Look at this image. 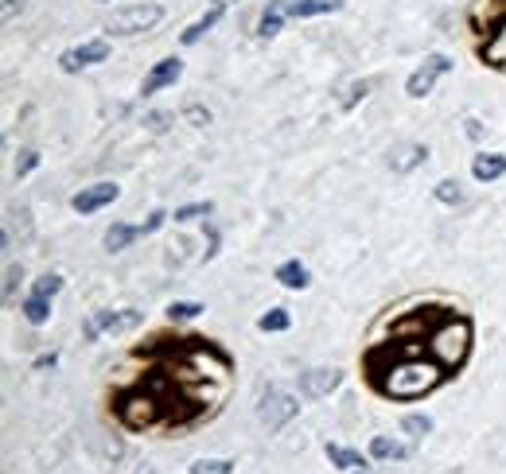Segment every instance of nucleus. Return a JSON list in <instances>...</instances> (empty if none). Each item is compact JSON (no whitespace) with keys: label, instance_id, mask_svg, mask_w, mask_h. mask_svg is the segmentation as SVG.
I'll list each match as a JSON object with an SVG mask.
<instances>
[{"label":"nucleus","instance_id":"obj_1","mask_svg":"<svg viewBox=\"0 0 506 474\" xmlns=\"http://www.w3.org/2000/svg\"><path fill=\"white\" fill-rule=\"evenodd\" d=\"M444 381V365L433 354H401L378 374V389L394 401H417Z\"/></svg>","mask_w":506,"mask_h":474},{"label":"nucleus","instance_id":"obj_29","mask_svg":"<svg viewBox=\"0 0 506 474\" xmlns=\"http://www.w3.org/2000/svg\"><path fill=\"white\" fill-rule=\"evenodd\" d=\"M401 431H409V436H428V431H433V420H428L425 412H409L406 420H401Z\"/></svg>","mask_w":506,"mask_h":474},{"label":"nucleus","instance_id":"obj_40","mask_svg":"<svg viewBox=\"0 0 506 474\" xmlns=\"http://www.w3.org/2000/svg\"><path fill=\"white\" fill-rule=\"evenodd\" d=\"M350 474H374V470H370V467H362V470H350Z\"/></svg>","mask_w":506,"mask_h":474},{"label":"nucleus","instance_id":"obj_4","mask_svg":"<svg viewBox=\"0 0 506 474\" xmlns=\"http://www.w3.org/2000/svg\"><path fill=\"white\" fill-rule=\"evenodd\" d=\"M296 412H301V401L292 397L289 389L281 385H265L262 389V404H257V416H262V424L269 431H281L289 420H296Z\"/></svg>","mask_w":506,"mask_h":474},{"label":"nucleus","instance_id":"obj_15","mask_svg":"<svg viewBox=\"0 0 506 474\" xmlns=\"http://www.w3.org/2000/svg\"><path fill=\"white\" fill-rule=\"evenodd\" d=\"M472 175L479 183H495L506 175V156L502 152H487V156H475L472 160Z\"/></svg>","mask_w":506,"mask_h":474},{"label":"nucleus","instance_id":"obj_16","mask_svg":"<svg viewBox=\"0 0 506 474\" xmlns=\"http://www.w3.org/2000/svg\"><path fill=\"white\" fill-rule=\"evenodd\" d=\"M343 0H289V16L292 20H311V16H328V12H339Z\"/></svg>","mask_w":506,"mask_h":474},{"label":"nucleus","instance_id":"obj_9","mask_svg":"<svg viewBox=\"0 0 506 474\" xmlns=\"http://www.w3.org/2000/svg\"><path fill=\"white\" fill-rule=\"evenodd\" d=\"M121 420L129 428H145V424H156V416H160V404H156V397H148V393H133V397L121 401Z\"/></svg>","mask_w":506,"mask_h":474},{"label":"nucleus","instance_id":"obj_6","mask_svg":"<svg viewBox=\"0 0 506 474\" xmlns=\"http://www.w3.org/2000/svg\"><path fill=\"white\" fill-rule=\"evenodd\" d=\"M448 71H452V59H448V55H428L421 67L409 74L406 94H409V98H428V94L436 90V82H440V78H444Z\"/></svg>","mask_w":506,"mask_h":474},{"label":"nucleus","instance_id":"obj_20","mask_svg":"<svg viewBox=\"0 0 506 474\" xmlns=\"http://www.w3.org/2000/svg\"><path fill=\"white\" fill-rule=\"evenodd\" d=\"M140 237V226H129V222H113V226L106 230V249L110 253H121V249H129Z\"/></svg>","mask_w":506,"mask_h":474},{"label":"nucleus","instance_id":"obj_37","mask_svg":"<svg viewBox=\"0 0 506 474\" xmlns=\"http://www.w3.org/2000/svg\"><path fill=\"white\" fill-rule=\"evenodd\" d=\"M55 365H59V354H55V350H51V354H39V358H35V370H55Z\"/></svg>","mask_w":506,"mask_h":474},{"label":"nucleus","instance_id":"obj_11","mask_svg":"<svg viewBox=\"0 0 506 474\" xmlns=\"http://www.w3.org/2000/svg\"><path fill=\"white\" fill-rule=\"evenodd\" d=\"M179 78H184V62H179L176 55H172V59H160V62H156V67L145 74V82H140V94L152 98V94H160V90L176 86Z\"/></svg>","mask_w":506,"mask_h":474},{"label":"nucleus","instance_id":"obj_19","mask_svg":"<svg viewBox=\"0 0 506 474\" xmlns=\"http://www.w3.org/2000/svg\"><path fill=\"white\" fill-rule=\"evenodd\" d=\"M277 280L289 288V292H304V288L311 284V272H308V265H301V261H284V265L277 269Z\"/></svg>","mask_w":506,"mask_h":474},{"label":"nucleus","instance_id":"obj_12","mask_svg":"<svg viewBox=\"0 0 506 474\" xmlns=\"http://www.w3.org/2000/svg\"><path fill=\"white\" fill-rule=\"evenodd\" d=\"M428 160V148L425 144H394V148H389V171H394V175H409V171H417L421 164Z\"/></svg>","mask_w":506,"mask_h":474},{"label":"nucleus","instance_id":"obj_17","mask_svg":"<svg viewBox=\"0 0 506 474\" xmlns=\"http://www.w3.org/2000/svg\"><path fill=\"white\" fill-rule=\"evenodd\" d=\"M370 455L382 459V463H397V459H409L413 447L401 443V440H389V436H374L370 440Z\"/></svg>","mask_w":506,"mask_h":474},{"label":"nucleus","instance_id":"obj_30","mask_svg":"<svg viewBox=\"0 0 506 474\" xmlns=\"http://www.w3.org/2000/svg\"><path fill=\"white\" fill-rule=\"evenodd\" d=\"M370 94V82H350V90L339 98V109H355L358 98H367Z\"/></svg>","mask_w":506,"mask_h":474},{"label":"nucleus","instance_id":"obj_28","mask_svg":"<svg viewBox=\"0 0 506 474\" xmlns=\"http://www.w3.org/2000/svg\"><path fill=\"white\" fill-rule=\"evenodd\" d=\"M211 214H215L211 199H206V203H187V206L176 210V222H195V218H211Z\"/></svg>","mask_w":506,"mask_h":474},{"label":"nucleus","instance_id":"obj_38","mask_svg":"<svg viewBox=\"0 0 506 474\" xmlns=\"http://www.w3.org/2000/svg\"><path fill=\"white\" fill-rule=\"evenodd\" d=\"M16 12H24V0H5V12H0V16H5V24H12Z\"/></svg>","mask_w":506,"mask_h":474},{"label":"nucleus","instance_id":"obj_8","mask_svg":"<svg viewBox=\"0 0 506 474\" xmlns=\"http://www.w3.org/2000/svg\"><path fill=\"white\" fill-rule=\"evenodd\" d=\"M301 397H308V401H320V397H331L335 389L343 385V374L335 370V365H316V370H308V374H301Z\"/></svg>","mask_w":506,"mask_h":474},{"label":"nucleus","instance_id":"obj_27","mask_svg":"<svg viewBox=\"0 0 506 474\" xmlns=\"http://www.w3.org/2000/svg\"><path fill=\"white\" fill-rule=\"evenodd\" d=\"M191 474H234V463L230 459H195Z\"/></svg>","mask_w":506,"mask_h":474},{"label":"nucleus","instance_id":"obj_14","mask_svg":"<svg viewBox=\"0 0 506 474\" xmlns=\"http://www.w3.org/2000/svg\"><path fill=\"white\" fill-rule=\"evenodd\" d=\"M284 20H289V0H269V8L262 12V20H257V35L272 39L284 28Z\"/></svg>","mask_w":506,"mask_h":474},{"label":"nucleus","instance_id":"obj_34","mask_svg":"<svg viewBox=\"0 0 506 474\" xmlns=\"http://www.w3.org/2000/svg\"><path fill=\"white\" fill-rule=\"evenodd\" d=\"M167 125H172V113H148V117H145V128H148V133H167Z\"/></svg>","mask_w":506,"mask_h":474},{"label":"nucleus","instance_id":"obj_35","mask_svg":"<svg viewBox=\"0 0 506 474\" xmlns=\"http://www.w3.org/2000/svg\"><path fill=\"white\" fill-rule=\"evenodd\" d=\"M164 222H167V214H164V210H152V214H148L145 222H140V237H148V233H156V230L164 226Z\"/></svg>","mask_w":506,"mask_h":474},{"label":"nucleus","instance_id":"obj_7","mask_svg":"<svg viewBox=\"0 0 506 474\" xmlns=\"http://www.w3.org/2000/svg\"><path fill=\"white\" fill-rule=\"evenodd\" d=\"M106 59H110V43H106V39H86V43L62 51L59 67L67 71V74H78V71H86V67H98V62H106Z\"/></svg>","mask_w":506,"mask_h":474},{"label":"nucleus","instance_id":"obj_24","mask_svg":"<svg viewBox=\"0 0 506 474\" xmlns=\"http://www.w3.org/2000/svg\"><path fill=\"white\" fill-rule=\"evenodd\" d=\"M206 308L195 304V299H176V304H167V319L172 323H187V319H199Z\"/></svg>","mask_w":506,"mask_h":474},{"label":"nucleus","instance_id":"obj_13","mask_svg":"<svg viewBox=\"0 0 506 474\" xmlns=\"http://www.w3.org/2000/svg\"><path fill=\"white\" fill-rule=\"evenodd\" d=\"M479 59H483L487 67H506V16L491 24L483 47H479Z\"/></svg>","mask_w":506,"mask_h":474},{"label":"nucleus","instance_id":"obj_23","mask_svg":"<svg viewBox=\"0 0 506 474\" xmlns=\"http://www.w3.org/2000/svg\"><path fill=\"white\" fill-rule=\"evenodd\" d=\"M20 311H24V319H28L32 327H43V323L51 319V299H43V296H28Z\"/></svg>","mask_w":506,"mask_h":474},{"label":"nucleus","instance_id":"obj_25","mask_svg":"<svg viewBox=\"0 0 506 474\" xmlns=\"http://www.w3.org/2000/svg\"><path fill=\"white\" fill-rule=\"evenodd\" d=\"M433 194H436V203H444V206H460L463 203V187L456 179H440L433 187Z\"/></svg>","mask_w":506,"mask_h":474},{"label":"nucleus","instance_id":"obj_31","mask_svg":"<svg viewBox=\"0 0 506 474\" xmlns=\"http://www.w3.org/2000/svg\"><path fill=\"white\" fill-rule=\"evenodd\" d=\"M35 167H39V152H35V148H24V152L16 156V179H24V175H32Z\"/></svg>","mask_w":506,"mask_h":474},{"label":"nucleus","instance_id":"obj_10","mask_svg":"<svg viewBox=\"0 0 506 474\" xmlns=\"http://www.w3.org/2000/svg\"><path fill=\"white\" fill-rule=\"evenodd\" d=\"M121 199V187L117 183H94V187H82L71 199V206L78 210V214H94V210H101V206H110V203H117Z\"/></svg>","mask_w":506,"mask_h":474},{"label":"nucleus","instance_id":"obj_3","mask_svg":"<svg viewBox=\"0 0 506 474\" xmlns=\"http://www.w3.org/2000/svg\"><path fill=\"white\" fill-rule=\"evenodd\" d=\"M164 20V8L145 0V5H125V8H113L110 20H106V35H117V39H129V35H140L156 28Z\"/></svg>","mask_w":506,"mask_h":474},{"label":"nucleus","instance_id":"obj_2","mask_svg":"<svg viewBox=\"0 0 506 474\" xmlns=\"http://www.w3.org/2000/svg\"><path fill=\"white\" fill-rule=\"evenodd\" d=\"M428 354L444 365V370H456V365H463L467 350H472V323L463 319V315H456V319H444L436 327L433 335H428Z\"/></svg>","mask_w":506,"mask_h":474},{"label":"nucleus","instance_id":"obj_21","mask_svg":"<svg viewBox=\"0 0 506 474\" xmlns=\"http://www.w3.org/2000/svg\"><path fill=\"white\" fill-rule=\"evenodd\" d=\"M323 455L331 459V467H339V470H347V474L367 467V459H362L358 451H350V447H339V443H328V447H323Z\"/></svg>","mask_w":506,"mask_h":474},{"label":"nucleus","instance_id":"obj_36","mask_svg":"<svg viewBox=\"0 0 506 474\" xmlns=\"http://www.w3.org/2000/svg\"><path fill=\"white\" fill-rule=\"evenodd\" d=\"M463 133L472 137V140H483L487 128H483V121H475V117H463Z\"/></svg>","mask_w":506,"mask_h":474},{"label":"nucleus","instance_id":"obj_5","mask_svg":"<svg viewBox=\"0 0 506 474\" xmlns=\"http://www.w3.org/2000/svg\"><path fill=\"white\" fill-rule=\"evenodd\" d=\"M140 323H145V311H137V308L98 311L94 319H90V323L82 327V335H86V342H94L98 335H129V331H137Z\"/></svg>","mask_w":506,"mask_h":474},{"label":"nucleus","instance_id":"obj_39","mask_svg":"<svg viewBox=\"0 0 506 474\" xmlns=\"http://www.w3.org/2000/svg\"><path fill=\"white\" fill-rule=\"evenodd\" d=\"M218 253V230L211 226V233H206V257H215Z\"/></svg>","mask_w":506,"mask_h":474},{"label":"nucleus","instance_id":"obj_42","mask_svg":"<svg viewBox=\"0 0 506 474\" xmlns=\"http://www.w3.org/2000/svg\"><path fill=\"white\" fill-rule=\"evenodd\" d=\"M94 5H110V0H94Z\"/></svg>","mask_w":506,"mask_h":474},{"label":"nucleus","instance_id":"obj_32","mask_svg":"<svg viewBox=\"0 0 506 474\" xmlns=\"http://www.w3.org/2000/svg\"><path fill=\"white\" fill-rule=\"evenodd\" d=\"M184 117L195 125V128H203V125H211V109H206V105H187L184 109Z\"/></svg>","mask_w":506,"mask_h":474},{"label":"nucleus","instance_id":"obj_41","mask_svg":"<svg viewBox=\"0 0 506 474\" xmlns=\"http://www.w3.org/2000/svg\"><path fill=\"white\" fill-rule=\"evenodd\" d=\"M215 5H223V8H230V5H234V0H215Z\"/></svg>","mask_w":506,"mask_h":474},{"label":"nucleus","instance_id":"obj_22","mask_svg":"<svg viewBox=\"0 0 506 474\" xmlns=\"http://www.w3.org/2000/svg\"><path fill=\"white\" fill-rule=\"evenodd\" d=\"M289 327H292L289 308H269L262 319H257V331H265V335H281V331H289Z\"/></svg>","mask_w":506,"mask_h":474},{"label":"nucleus","instance_id":"obj_33","mask_svg":"<svg viewBox=\"0 0 506 474\" xmlns=\"http://www.w3.org/2000/svg\"><path fill=\"white\" fill-rule=\"evenodd\" d=\"M24 280V269L20 265H8L5 269V299H12V296H16V284Z\"/></svg>","mask_w":506,"mask_h":474},{"label":"nucleus","instance_id":"obj_18","mask_svg":"<svg viewBox=\"0 0 506 474\" xmlns=\"http://www.w3.org/2000/svg\"><path fill=\"white\" fill-rule=\"evenodd\" d=\"M223 12H226L223 5H211V12H203V16H199V20H195V24H191V28L184 32V35H179V43H184V47H195V43H199V39H203L206 32H211V28H215V24H218V20H223Z\"/></svg>","mask_w":506,"mask_h":474},{"label":"nucleus","instance_id":"obj_26","mask_svg":"<svg viewBox=\"0 0 506 474\" xmlns=\"http://www.w3.org/2000/svg\"><path fill=\"white\" fill-rule=\"evenodd\" d=\"M62 292V276L59 272H47V276H39L35 288H32V296H43V299H55Z\"/></svg>","mask_w":506,"mask_h":474}]
</instances>
